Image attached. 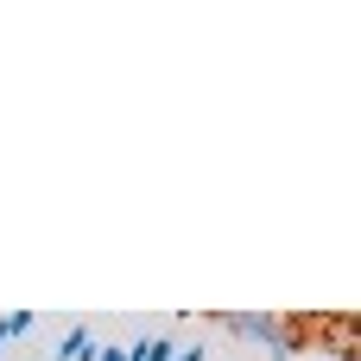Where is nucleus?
<instances>
[{"instance_id": "nucleus-1", "label": "nucleus", "mask_w": 361, "mask_h": 361, "mask_svg": "<svg viewBox=\"0 0 361 361\" xmlns=\"http://www.w3.org/2000/svg\"><path fill=\"white\" fill-rule=\"evenodd\" d=\"M222 330H235V336H247V343H260V349H273V361H292L298 355V343L286 336V324L273 317V311H228V317H216Z\"/></svg>"}, {"instance_id": "nucleus-2", "label": "nucleus", "mask_w": 361, "mask_h": 361, "mask_svg": "<svg viewBox=\"0 0 361 361\" xmlns=\"http://www.w3.org/2000/svg\"><path fill=\"white\" fill-rule=\"evenodd\" d=\"M171 355H178L171 336H140V343H127V361H171Z\"/></svg>"}, {"instance_id": "nucleus-3", "label": "nucleus", "mask_w": 361, "mask_h": 361, "mask_svg": "<svg viewBox=\"0 0 361 361\" xmlns=\"http://www.w3.org/2000/svg\"><path fill=\"white\" fill-rule=\"evenodd\" d=\"M25 330H32V311H13V317H0V336H6V343H19Z\"/></svg>"}, {"instance_id": "nucleus-4", "label": "nucleus", "mask_w": 361, "mask_h": 361, "mask_svg": "<svg viewBox=\"0 0 361 361\" xmlns=\"http://www.w3.org/2000/svg\"><path fill=\"white\" fill-rule=\"evenodd\" d=\"M89 361H127V349H121V343H95V349H89Z\"/></svg>"}, {"instance_id": "nucleus-5", "label": "nucleus", "mask_w": 361, "mask_h": 361, "mask_svg": "<svg viewBox=\"0 0 361 361\" xmlns=\"http://www.w3.org/2000/svg\"><path fill=\"white\" fill-rule=\"evenodd\" d=\"M171 361H209V343H184V349H178Z\"/></svg>"}]
</instances>
